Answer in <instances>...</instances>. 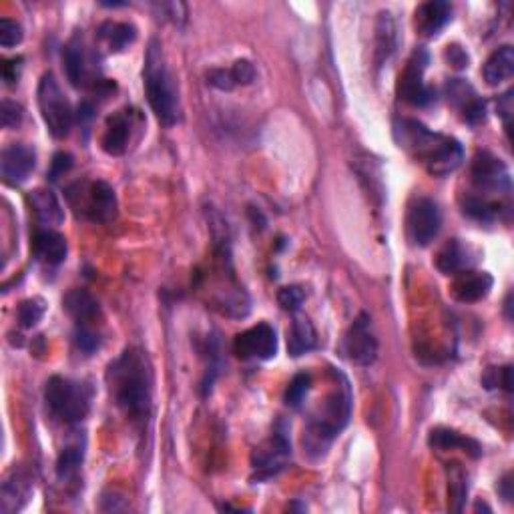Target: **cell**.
Listing matches in <instances>:
<instances>
[{
  "label": "cell",
  "instance_id": "11",
  "mask_svg": "<svg viewBox=\"0 0 514 514\" xmlns=\"http://www.w3.org/2000/svg\"><path fill=\"white\" fill-rule=\"evenodd\" d=\"M66 77L74 87H95L100 83L99 57L77 37L65 48Z\"/></svg>",
  "mask_w": 514,
  "mask_h": 514
},
{
  "label": "cell",
  "instance_id": "4",
  "mask_svg": "<svg viewBox=\"0 0 514 514\" xmlns=\"http://www.w3.org/2000/svg\"><path fill=\"white\" fill-rule=\"evenodd\" d=\"M352 414V394L345 376L340 374V384H335L334 392L327 396L303 430V452L322 457L327 446L348 424Z\"/></svg>",
  "mask_w": 514,
  "mask_h": 514
},
{
  "label": "cell",
  "instance_id": "41",
  "mask_svg": "<svg viewBox=\"0 0 514 514\" xmlns=\"http://www.w3.org/2000/svg\"><path fill=\"white\" fill-rule=\"evenodd\" d=\"M21 71H22V58L14 57V58H6L3 65V77L6 81V85H14L21 79Z\"/></svg>",
  "mask_w": 514,
  "mask_h": 514
},
{
  "label": "cell",
  "instance_id": "39",
  "mask_svg": "<svg viewBox=\"0 0 514 514\" xmlns=\"http://www.w3.org/2000/svg\"><path fill=\"white\" fill-rule=\"evenodd\" d=\"M231 74H233L235 85H249V83H254L256 79V66L249 61H246V58H241V61L233 65Z\"/></svg>",
  "mask_w": 514,
  "mask_h": 514
},
{
  "label": "cell",
  "instance_id": "12",
  "mask_svg": "<svg viewBox=\"0 0 514 514\" xmlns=\"http://www.w3.org/2000/svg\"><path fill=\"white\" fill-rule=\"evenodd\" d=\"M472 183L478 191L484 193H510V173L502 159L492 155L491 151H478L472 159Z\"/></svg>",
  "mask_w": 514,
  "mask_h": 514
},
{
  "label": "cell",
  "instance_id": "37",
  "mask_svg": "<svg viewBox=\"0 0 514 514\" xmlns=\"http://www.w3.org/2000/svg\"><path fill=\"white\" fill-rule=\"evenodd\" d=\"M22 40V27L16 21L3 19L0 21V45L4 48L16 47Z\"/></svg>",
  "mask_w": 514,
  "mask_h": 514
},
{
  "label": "cell",
  "instance_id": "33",
  "mask_svg": "<svg viewBox=\"0 0 514 514\" xmlns=\"http://www.w3.org/2000/svg\"><path fill=\"white\" fill-rule=\"evenodd\" d=\"M309 386H311V376L301 372L298 376H293V380L290 382L288 390H285V402H288V406L292 408H298L300 404L306 398L308 392H309Z\"/></svg>",
  "mask_w": 514,
  "mask_h": 514
},
{
  "label": "cell",
  "instance_id": "22",
  "mask_svg": "<svg viewBox=\"0 0 514 514\" xmlns=\"http://www.w3.org/2000/svg\"><path fill=\"white\" fill-rule=\"evenodd\" d=\"M29 204H30L32 213L37 215L40 225L57 227V225L63 223V219H65L63 205H61V201H58V197L50 189L39 187L35 191H30Z\"/></svg>",
  "mask_w": 514,
  "mask_h": 514
},
{
  "label": "cell",
  "instance_id": "9",
  "mask_svg": "<svg viewBox=\"0 0 514 514\" xmlns=\"http://www.w3.org/2000/svg\"><path fill=\"white\" fill-rule=\"evenodd\" d=\"M428 61L430 58L424 48H416L408 58L406 69H404L398 81V95L404 103L414 107H426L428 103H432L434 91L424 83V71Z\"/></svg>",
  "mask_w": 514,
  "mask_h": 514
},
{
  "label": "cell",
  "instance_id": "16",
  "mask_svg": "<svg viewBox=\"0 0 514 514\" xmlns=\"http://www.w3.org/2000/svg\"><path fill=\"white\" fill-rule=\"evenodd\" d=\"M133 127H135V115L131 113V109H123V111H117L113 117H109L103 139H100V145H103L105 153L113 157L127 153Z\"/></svg>",
  "mask_w": 514,
  "mask_h": 514
},
{
  "label": "cell",
  "instance_id": "14",
  "mask_svg": "<svg viewBox=\"0 0 514 514\" xmlns=\"http://www.w3.org/2000/svg\"><path fill=\"white\" fill-rule=\"evenodd\" d=\"M235 356L241 360H269L277 352V335L269 324H257L241 332L233 342Z\"/></svg>",
  "mask_w": 514,
  "mask_h": 514
},
{
  "label": "cell",
  "instance_id": "36",
  "mask_svg": "<svg viewBox=\"0 0 514 514\" xmlns=\"http://www.w3.org/2000/svg\"><path fill=\"white\" fill-rule=\"evenodd\" d=\"M22 117H24V109L16 103V100H11V99L3 100V107H0V121H3L4 129L19 127V125L22 123Z\"/></svg>",
  "mask_w": 514,
  "mask_h": 514
},
{
  "label": "cell",
  "instance_id": "6",
  "mask_svg": "<svg viewBox=\"0 0 514 514\" xmlns=\"http://www.w3.org/2000/svg\"><path fill=\"white\" fill-rule=\"evenodd\" d=\"M69 201L74 212L95 223H109L117 215V196L105 181L74 183L69 189Z\"/></svg>",
  "mask_w": 514,
  "mask_h": 514
},
{
  "label": "cell",
  "instance_id": "26",
  "mask_svg": "<svg viewBox=\"0 0 514 514\" xmlns=\"http://www.w3.org/2000/svg\"><path fill=\"white\" fill-rule=\"evenodd\" d=\"M430 446H434V449H442V450L462 449L475 458L483 454V449H480V444L476 440H472V438L458 434L457 430H449V428L432 430V432H430Z\"/></svg>",
  "mask_w": 514,
  "mask_h": 514
},
{
  "label": "cell",
  "instance_id": "25",
  "mask_svg": "<svg viewBox=\"0 0 514 514\" xmlns=\"http://www.w3.org/2000/svg\"><path fill=\"white\" fill-rule=\"evenodd\" d=\"M514 73V50L512 47H501L499 50L488 57V61L484 63V81L488 85H501V83L509 81Z\"/></svg>",
  "mask_w": 514,
  "mask_h": 514
},
{
  "label": "cell",
  "instance_id": "40",
  "mask_svg": "<svg viewBox=\"0 0 514 514\" xmlns=\"http://www.w3.org/2000/svg\"><path fill=\"white\" fill-rule=\"evenodd\" d=\"M207 83L212 87L219 89V91H231L235 87V81H233V74L231 71H225V69H213L207 73Z\"/></svg>",
  "mask_w": 514,
  "mask_h": 514
},
{
  "label": "cell",
  "instance_id": "24",
  "mask_svg": "<svg viewBox=\"0 0 514 514\" xmlns=\"http://www.w3.org/2000/svg\"><path fill=\"white\" fill-rule=\"evenodd\" d=\"M318 334L314 324L309 322V318L298 316L293 318V322L288 330V352L290 356L300 358L303 353H308L316 348Z\"/></svg>",
  "mask_w": 514,
  "mask_h": 514
},
{
  "label": "cell",
  "instance_id": "20",
  "mask_svg": "<svg viewBox=\"0 0 514 514\" xmlns=\"http://www.w3.org/2000/svg\"><path fill=\"white\" fill-rule=\"evenodd\" d=\"M446 92H449V100H452V103L460 109L462 115H465V121L475 125L484 119V100L476 97L475 89H472L466 81H449Z\"/></svg>",
  "mask_w": 514,
  "mask_h": 514
},
{
  "label": "cell",
  "instance_id": "43",
  "mask_svg": "<svg viewBox=\"0 0 514 514\" xmlns=\"http://www.w3.org/2000/svg\"><path fill=\"white\" fill-rule=\"evenodd\" d=\"M73 167V157L69 153H57L53 159V165H50V179H58V177L65 175Z\"/></svg>",
  "mask_w": 514,
  "mask_h": 514
},
{
  "label": "cell",
  "instance_id": "19",
  "mask_svg": "<svg viewBox=\"0 0 514 514\" xmlns=\"http://www.w3.org/2000/svg\"><path fill=\"white\" fill-rule=\"evenodd\" d=\"M452 19V6L444 0H430L420 4L414 13V27L424 37H434Z\"/></svg>",
  "mask_w": 514,
  "mask_h": 514
},
{
  "label": "cell",
  "instance_id": "38",
  "mask_svg": "<svg viewBox=\"0 0 514 514\" xmlns=\"http://www.w3.org/2000/svg\"><path fill=\"white\" fill-rule=\"evenodd\" d=\"M303 300H306V293L298 285H288V288H282L280 293H277V301H280V306L285 311H298Z\"/></svg>",
  "mask_w": 514,
  "mask_h": 514
},
{
  "label": "cell",
  "instance_id": "7",
  "mask_svg": "<svg viewBox=\"0 0 514 514\" xmlns=\"http://www.w3.org/2000/svg\"><path fill=\"white\" fill-rule=\"evenodd\" d=\"M39 109L55 139H65L73 127V109L53 73H45L39 83Z\"/></svg>",
  "mask_w": 514,
  "mask_h": 514
},
{
  "label": "cell",
  "instance_id": "3",
  "mask_svg": "<svg viewBox=\"0 0 514 514\" xmlns=\"http://www.w3.org/2000/svg\"><path fill=\"white\" fill-rule=\"evenodd\" d=\"M143 81H145L147 100L159 123L173 127L181 117L179 89L175 85V77L165 63L161 43L157 39L151 40L147 47Z\"/></svg>",
  "mask_w": 514,
  "mask_h": 514
},
{
  "label": "cell",
  "instance_id": "42",
  "mask_svg": "<svg viewBox=\"0 0 514 514\" xmlns=\"http://www.w3.org/2000/svg\"><path fill=\"white\" fill-rule=\"evenodd\" d=\"M446 61H449L454 69H466L468 66V55H466V50L458 47V45H449L446 47Z\"/></svg>",
  "mask_w": 514,
  "mask_h": 514
},
{
  "label": "cell",
  "instance_id": "29",
  "mask_svg": "<svg viewBox=\"0 0 514 514\" xmlns=\"http://www.w3.org/2000/svg\"><path fill=\"white\" fill-rule=\"evenodd\" d=\"M376 57L378 63H384L388 57L394 53L396 47V27L392 21L390 13H380V19H378L376 27Z\"/></svg>",
  "mask_w": 514,
  "mask_h": 514
},
{
  "label": "cell",
  "instance_id": "8",
  "mask_svg": "<svg viewBox=\"0 0 514 514\" xmlns=\"http://www.w3.org/2000/svg\"><path fill=\"white\" fill-rule=\"evenodd\" d=\"M290 457H292V444L288 438V430L280 424L274 430V434L254 450L251 466L256 470V478L267 480L275 476L277 472L285 468V462H288Z\"/></svg>",
  "mask_w": 514,
  "mask_h": 514
},
{
  "label": "cell",
  "instance_id": "13",
  "mask_svg": "<svg viewBox=\"0 0 514 514\" xmlns=\"http://www.w3.org/2000/svg\"><path fill=\"white\" fill-rule=\"evenodd\" d=\"M344 353L352 364L370 366L378 358V340L374 334L372 319L368 314H360L356 322L350 326L344 338Z\"/></svg>",
  "mask_w": 514,
  "mask_h": 514
},
{
  "label": "cell",
  "instance_id": "34",
  "mask_svg": "<svg viewBox=\"0 0 514 514\" xmlns=\"http://www.w3.org/2000/svg\"><path fill=\"white\" fill-rule=\"evenodd\" d=\"M468 494V480L465 470L454 468L450 475V502H452V510H462V504L466 501Z\"/></svg>",
  "mask_w": 514,
  "mask_h": 514
},
{
  "label": "cell",
  "instance_id": "15",
  "mask_svg": "<svg viewBox=\"0 0 514 514\" xmlns=\"http://www.w3.org/2000/svg\"><path fill=\"white\" fill-rule=\"evenodd\" d=\"M37 167V153L35 149L29 145H8L3 149V157H0V171H3V179L6 185L24 183L35 171Z\"/></svg>",
  "mask_w": 514,
  "mask_h": 514
},
{
  "label": "cell",
  "instance_id": "45",
  "mask_svg": "<svg viewBox=\"0 0 514 514\" xmlns=\"http://www.w3.org/2000/svg\"><path fill=\"white\" fill-rule=\"evenodd\" d=\"M501 486H502L501 491H502V496H504V499L510 501V499H512V492H510V475L504 476V480L501 483Z\"/></svg>",
  "mask_w": 514,
  "mask_h": 514
},
{
  "label": "cell",
  "instance_id": "23",
  "mask_svg": "<svg viewBox=\"0 0 514 514\" xmlns=\"http://www.w3.org/2000/svg\"><path fill=\"white\" fill-rule=\"evenodd\" d=\"M63 306L73 316L77 326L95 327V319L100 316L99 301L85 290H71L65 296Z\"/></svg>",
  "mask_w": 514,
  "mask_h": 514
},
{
  "label": "cell",
  "instance_id": "35",
  "mask_svg": "<svg viewBox=\"0 0 514 514\" xmlns=\"http://www.w3.org/2000/svg\"><path fill=\"white\" fill-rule=\"evenodd\" d=\"M74 344L81 352H85L87 356L95 353L100 348V335L95 327L87 326H77V332H74Z\"/></svg>",
  "mask_w": 514,
  "mask_h": 514
},
{
  "label": "cell",
  "instance_id": "21",
  "mask_svg": "<svg viewBox=\"0 0 514 514\" xmlns=\"http://www.w3.org/2000/svg\"><path fill=\"white\" fill-rule=\"evenodd\" d=\"M66 240L65 235L53 230H40L32 240V254L45 266H58L66 257Z\"/></svg>",
  "mask_w": 514,
  "mask_h": 514
},
{
  "label": "cell",
  "instance_id": "28",
  "mask_svg": "<svg viewBox=\"0 0 514 514\" xmlns=\"http://www.w3.org/2000/svg\"><path fill=\"white\" fill-rule=\"evenodd\" d=\"M99 37L105 40L113 53H121L125 47L133 43L135 37H137V30H135L133 24L127 22H107L100 27Z\"/></svg>",
  "mask_w": 514,
  "mask_h": 514
},
{
  "label": "cell",
  "instance_id": "1",
  "mask_svg": "<svg viewBox=\"0 0 514 514\" xmlns=\"http://www.w3.org/2000/svg\"><path fill=\"white\" fill-rule=\"evenodd\" d=\"M107 384L111 398L125 416L147 420L153 402V370L145 353L127 348L107 368Z\"/></svg>",
  "mask_w": 514,
  "mask_h": 514
},
{
  "label": "cell",
  "instance_id": "5",
  "mask_svg": "<svg viewBox=\"0 0 514 514\" xmlns=\"http://www.w3.org/2000/svg\"><path fill=\"white\" fill-rule=\"evenodd\" d=\"M45 398L50 412L66 424H77L85 420L91 410V388L71 378L53 376L47 382Z\"/></svg>",
  "mask_w": 514,
  "mask_h": 514
},
{
  "label": "cell",
  "instance_id": "32",
  "mask_svg": "<svg viewBox=\"0 0 514 514\" xmlns=\"http://www.w3.org/2000/svg\"><path fill=\"white\" fill-rule=\"evenodd\" d=\"M47 311V303L40 298H30L21 301L19 306V322L22 327H35L43 319Z\"/></svg>",
  "mask_w": 514,
  "mask_h": 514
},
{
  "label": "cell",
  "instance_id": "44",
  "mask_svg": "<svg viewBox=\"0 0 514 514\" xmlns=\"http://www.w3.org/2000/svg\"><path fill=\"white\" fill-rule=\"evenodd\" d=\"M499 113L504 119V125H507V129L510 127V117H512V91L504 92V95L499 99Z\"/></svg>",
  "mask_w": 514,
  "mask_h": 514
},
{
  "label": "cell",
  "instance_id": "27",
  "mask_svg": "<svg viewBox=\"0 0 514 514\" xmlns=\"http://www.w3.org/2000/svg\"><path fill=\"white\" fill-rule=\"evenodd\" d=\"M436 266L446 275H450V274L457 275L460 272H465V269H468L470 266L468 249L462 246L458 240H452L440 249V254H438L436 257Z\"/></svg>",
  "mask_w": 514,
  "mask_h": 514
},
{
  "label": "cell",
  "instance_id": "18",
  "mask_svg": "<svg viewBox=\"0 0 514 514\" xmlns=\"http://www.w3.org/2000/svg\"><path fill=\"white\" fill-rule=\"evenodd\" d=\"M492 283L494 280L491 274L470 272V269H465V272L457 274V280H454L452 283V296L465 303L480 301L491 293Z\"/></svg>",
  "mask_w": 514,
  "mask_h": 514
},
{
  "label": "cell",
  "instance_id": "2",
  "mask_svg": "<svg viewBox=\"0 0 514 514\" xmlns=\"http://www.w3.org/2000/svg\"><path fill=\"white\" fill-rule=\"evenodd\" d=\"M394 133L400 147L406 149L434 177H446L457 171L465 159V151L457 139L430 131L418 121L402 119L396 123Z\"/></svg>",
  "mask_w": 514,
  "mask_h": 514
},
{
  "label": "cell",
  "instance_id": "17",
  "mask_svg": "<svg viewBox=\"0 0 514 514\" xmlns=\"http://www.w3.org/2000/svg\"><path fill=\"white\" fill-rule=\"evenodd\" d=\"M30 494L32 483L27 472L21 468L11 470L3 483V491H0V510L4 514L21 510L29 502Z\"/></svg>",
  "mask_w": 514,
  "mask_h": 514
},
{
  "label": "cell",
  "instance_id": "30",
  "mask_svg": "<svg viewBox=\"0 0 514 514\" xmlns=\"http://www.w3.org/2000/svg\"><path fill=\"white\" fill-rule=\"evenodd\" d=\"M83 465V449L81 446H66L63 452L58 454L57 460V475L61 480H69L77 475L79 466Z\"/></svg>",
  "mask_w": 514,
  "mask_h": 514
},
{
  "label": "cell",
  "instance_id": "10",
  "mask_svg": "<svg viewBox=\"0 0 514 514\" xmlns=\"http://www.w3.org/2000/svg\"><path fill=\"white\" fill-rule=\"evenodd\" d=\"M440 223L442 215L440 209L436 205V201L428 197H418L412 201L406 217V230L408 238L414 246L420 248L430 246L438 235V231H440Z\"/></svg>",
  "mask_w": 514,
  "mask_h": 514
},
{
  "label": "cell",
  "instance_id": "31",
  "mask_svg": "<svg viewBox=\"0 0 514 514\" xmlns=\"http://www.w3.org/2000/svg\"><path fill=\"white\" fill-rule=\"evenodd\" d=\"M462 207H465V213L476 219V222H494V219L499 217V205H494L488 199L478 196H468Z\"/></svg>",
  "mask_w": 514,
  "mask_h": 514
}]
</instances>
